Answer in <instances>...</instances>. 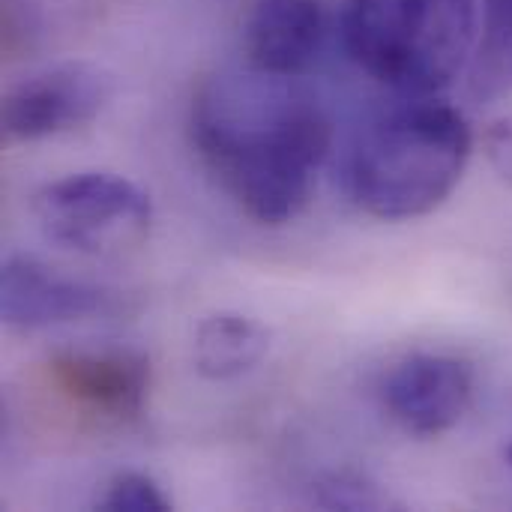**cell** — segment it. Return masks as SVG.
<instances>
[{"mask_svg": "<svg viewBox=\"0 0 512 512\" xmlns=\"http://www.w3.org/2000/svg\"><path fill=\"white\" fill-rule=\"evenodd\" d=\"M276 81H213L192 105L198 156L261 225H285L303 213L330 150L324 111Z\"/></svg>", "mask_w": 512, "mask_h": 512, "instance_id": "obj_1", "label": "cell"}, {"mask_svg": "<svg viewBox=\"0 0 512 512\" xmlns=\"http://www.w3.org/2000/svg\"><path fill=\"white\" fill-rule=\"evenodd\" d=\"M471 147L474 138L462 111L435 96L414 99L363 135L351 165L354 198L375 219L426 216L459 186Z\"/></svg>", "mask_w": 512, "mask_h": 512, "instance_id": "obj_2", "label": "cell"}, {"mask_svg": "<svg viewBox=\"0 0 512 512\" xmlns=\"http://www.w3.org/2000/svg\"><path fill=\"white\" fill-rule=\"evenodd\" d=\"M348 57L372 78L429 99L456 84L480 45V0H348Z\"/></svg>", "mask_w": 512, "mask_h": 512, "instance_id": "obj_3", "label": "cell"}, {"mask_svg": "<svg viewBox=\"0 0 512 512\" xmlns=\"http://www.w3.org/2000/svg\"><path fill=\"white\" fill-rule=\"evenodd\" d=\"M33 216L51 243L78 255L117 258L150 237L153 204L126 177L84 171L42 186L33 195Z\"/></svg>", "mask_w": 512, "mask_h": 512, "instance_id": "obj_4", "label": "cell"}, {"mask_svg": "<svg viewBox=\"0 0 512 512\" xmlns=\"http://www.w3.org/2000/svg\"><path fill=\"white\" fill-rule=\"evenodd\" d=\"M114 96V75L96 63L69 60L15 84L3 99V132L12 141H42L96 120Z\"/></svg>", "mask_w": 512, "mask_h": 512, "instance_id": "obj_5", "label": "cell"}, {"mask_svg": "<svg viewBox=\"0 0 512 512\" xmlns=\"http://www.w3.org/2000/svg\"><path fill=\"white\" fill-rule=\"evenodd\" d=\"M471 372L444 354H411L384 381L387 414L417 438H438L462 423L471 405Z\"/></svg>", "mask_w": 512, "mask_h": 512, "instance_id": "obj_6", "label": "cell"}, {"mask_svg": "<svg viewBox=\"0 0 512 512\" xmlns=\"http://www.w3.org/2000/svg\"><path fill=\"white\" fill-rule=\"evenodd\" d=\"M48 384L75 408L102 420H132L141 414L150 363L135 351H60L45 363Z\"/></svg>", "mask_w": 512, "mask_h": 512, "instance_id": "obj_7", "label": "cell"}, {"mask_svg": "<svg viewBox=\"0 0 512 512\" xmlns=\"http://www.w3.org/2000/svg\"><path fill=\"white\" fill-rule=\"evenodd\" d=\"M111 297L87 282L69 279L30 255H9L0 273V312L15 330H45L102 315Z\"/></svg>", "mask_w": 512, "mask_h": 512, "instance_id": "obj_8", "label": "cell"}, {"mask_svg": "<svg viewBox=\"0 0 512 512\" xmlns=\"http://www.w3.org/2000/svg\"><path fill=\"white\" fill-rule=\"evenodd\" d=\"M324 42V12L318 0H255L246 51L261 75H303Z\"/></svg>", "mask_w": 512, "mask_h": 512, "instance_id": "obj_9", "label": "cell"}, {"mask_svg": "<svg viewBox=\"0 0 512 512\" xmlns=\"http://www.w3.org/2000/svg\"><path fill=\"white\" fill-rule=\"evenodd\" d=\"M270 351V330L255 318L219 312L198 324L195 369L207 381H231L252 372Z\"/></svg>", "mask_w": 512, "mask_h": 512, "instance_id": "obj_10", "label": "cell"}, {"mask_svg": "<svg viewBox=\"0 0 512 512\" xmlns=\"http://www.w3.org/2000/svg\"><path fill=\"white\" fill-rule=\"evenodd\" d=\"M512 54V0H480V45L477 60L486 81L504 78Z\"/></svg>", "mask_w": 512, "mask_h": 512, "instance_id": "obj_11", "label": "cell"}, {"mask_svg": "<svg viewBox=\"0 0 512 512\" xmlns=\"http://www.w3.org/2000/svg\"><path fill=\"white\" fill-rule=\"evenodd\" d=\"M99 507L108 512H168L171 504L168 498L162 495V489L147 477V474H135V471H126V474H117Z\"/></svg>", "mask_w": 512, "mask_h": 512, "instance_id": "obj_12", "label": "cell"}, {"mask_svg": "<svg viewBox=\"0 0 512 512\" xmlns=\"http://www.w3.org/2000/svg\"><path fill=\"white\" fill-rule=\"evenodd\" d=\"M315 504L324 510H381L390 504V498L384 492H378V486H372L360 477L339 474L318 489Z\"/></svg>", "mask_w": 512, "mask_h": 512, "instance_id": "obj_13", "label": "cell"}, {"mask_svg": "<svg viewBox=\"0 0 512 512\" xmlns=\"http://www.w3.org/2000/svg\"><path fill=\"white\" fill-rule=\"evenodd\" d=\"M483 147H486V156H489L492 168L498 171V177H501L507 186H512V114L495 120V123L486 129Z\"/></svg>", "mask_w": 512, "mask_h": 512, "instance_id": "obj_14", "label": "cell"}, {"mask_svg": "<svg viewBox=\"0 0 512 512\" xmlns=\"http://www.w3.org/2000/svg\"><path fill=\"white\" fill-rule=\"evenodd\" d=\"M504 78H510L512 81V54H510V60H507V69H504Z\"/></svg>", "mask_w": 512, "mask_h": 512, "instance_id": "obj_15", "label": "cell"}, {"mask_svg": "<svg viewBox=\"0 0 512 512\" xmlns=\"http://www.w3.org/2000/svg\"><path fill=\"white\" fill-rule=\"evenodd\" d=\"M504 456H507V462H510V465H512V444H510V447H507V453H504Z\"/></svg>", "mask_w": 512, "mask_h": 512, "instance_id": "obj_16", "label": "cell"}]
</instances>
